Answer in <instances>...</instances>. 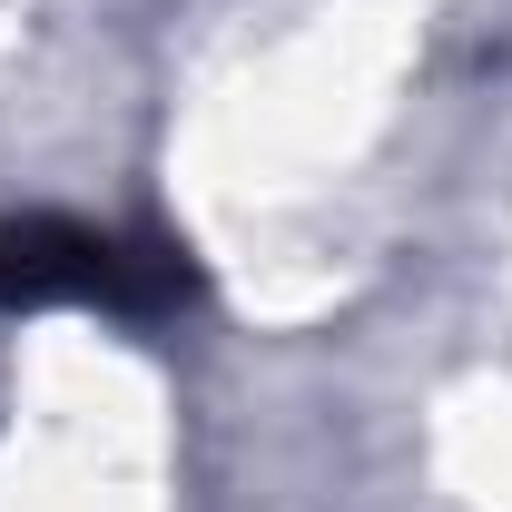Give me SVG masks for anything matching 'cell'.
<instances>
[{"mask_svg":"<svg viewBox=\"0 0 512 512\" xmlns=\"http://www.w3.org/2000/svg\"><path fill=\"white\" fill-rule=\"evenodd\" d=\"M197 296L188 247L168 237H119L89 217H10L0 227V306H89L119 325H158L168 306Z\"/></svg>","mask_w":512,"mask_h":512,"instance_id":"6da1fadb","label":"cell"}]
</instances>
